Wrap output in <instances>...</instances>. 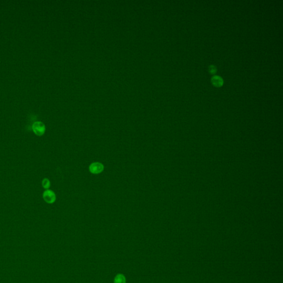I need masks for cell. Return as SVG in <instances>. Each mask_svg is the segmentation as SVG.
Instances as JSON below:
<instances>
[{"label":"cell","mask_w":283,"mask_h":283,"mask_svg":"<svg viewBox=\"0 0 283 283\" xmlns=\"http://www.w3.org/2000/svg\"><path fill=\"white\" fill-rule=\"evenodd\" d=\"M104 169V165L99 162L92 163L89 166L90 172L94 174H97L99 173H101Z\"/></svg>","instance_id":"3957f363"},{"label":"cell","mask_w":283,"mask_h":283,"mask_svg":"<svg viewBox=\"0 0 283 283\" xmlns=\"http://www.w3.org/2000/svg\"><path fill=\"white\" fill-rule=\"evenodd\" d=\"M209 71L210 73H211V74H215L217 71V68L215 65H211L209 67Z\"/></svg>","instance_id":"52a82bcc"},{"label":"cell","mask_w":283,"mask_h":283,"mask_svg":"<svg viewBox=\"0 0 283 283\" xmlns=\"http://www.w3.org/2000/svg\"><path fill=\"white\" fill-rule=\"evenodd\" d=\"M32 129L34 133L38 136L43 135L46 131L44 124L42 122H36L32 126Z\"/></svg>","instance_id":"6da1fadb"},{"label":"cell","mask_w":283,"mask_h":283,"mask_svg":"<svg viewBox=\"0 0 283 283\" xmlns=\"http://www.w3.org/2000/svg\"><path fill=\"white\" fill-rule=\"evenodd\" d=\"M50 183V181L48 179H44L42 181V186L44 189H48L49 188Z\"/></svg>","instance_id":"8992f818"},{"label":"cell","mask_w":283,"mask_h":283,"mask_svg":"<svg viewBox=\"0 0 283 283\" xmlns=\"http://www.w3.org/2000/svg\"><path fill=\"white\" fill-rule=\"evenodd\" d=\"M211 82L214 86L220 87L222 86L223 84V80L221 77L217 75H214L211 78Z\"/></svg>","instance_id":"277c9868"},{"label":"cell","mask_w":283,"mask_h":283,"mask_svg":"<svg viewBox=\"0 0 283 283\" xmlns=\"http://www.w3.org/2000/svg\"><path fill=\"white\" fill-rule=\"evenodd\" d=\"M43 197L44 201L48 203H53L56 200V194L50 190H47L44 191L43 193Z\"/></svg>","instance_id":"7a4b0ae2"},{"label":"cell","mask_w":283,"mask_h":283,"mask_svg":"<svg viewBox=\"0 0 283 283\" xmlns=\"http://www.w3.org/2000/svg\"><path fill=\"white\" fill-rule=\"evenodd\" d=\"M126 278L123 274H117L114 280V283H126Z\"/></svg>","instance_id":"5b68a950"}]
</instances>
